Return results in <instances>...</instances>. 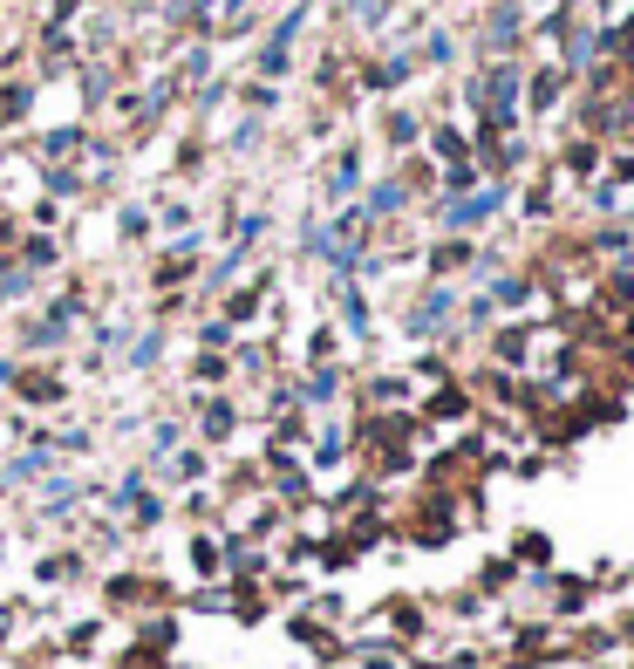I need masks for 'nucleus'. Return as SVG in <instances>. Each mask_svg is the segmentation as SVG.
Instances as JSON below:
<instances>
[{"mask_svg":"<svg viewBox=\"0 0 634 669\" xmlns=\"http://www.w3.org/2000/svg\"><path fill=\"white\" fill-rule=\"evenodd\" d=\"M628 669H634V656H628Z\"/></svg>","mask_w":634,"mask_h":669,"instance_id":"12","label":"nucleus"},{"mask_svg":"<svg viewBox=\"0 0 634 669\" xmlns=\"http://www.w3.org/2000/svg\"><path fill=\"white\" fill-rule=\"evenodd\" d=\"M307 355L328 362V355H335V328H314V335H307Z\"/></svg>","mask_w":634,"mask_h":669,"instance_id":"11","label":"nucleus"},{"mask_svg":"<svg viewBox=\"0 0 634 669\" xmlns=\"http://www.w3.org/2000/svg\"><path fill=\"white\" fill-rule=\"evenodd\" d=\"M219 567H225V560H219V540H212V533H198V540H191V574H205V581H212Z\"/></svg>","mask_w":634,"mask_h":669,"instance_id":"8","label":"nucleus"},{"mask_svg":"<svg viewBox=\"0 0 634 669\" xmlns=\"http://www.w3.org/2000/svg\"><path fill=\"white\" fill-rule=\"evenodd\" d=\"M232 424H239V410H232L225 396H219V403H212V396L198 403V431H205V437H219V444H225V437H232Z\"/></svg>","mask_w":634,"mask_h":669,"instance_id":"7","label":"nucleus"},{"mask_svg":"<svg viewBox=\"0 0 634 669\" xmlns=\"http://www.w3.org/2000/svg\"><path fill=\"white\" fill-rule=\"evenodd\" d=\"M348 663L355 669H410V656H403V642H389V635H362V642H348Z\"/></svg>","mask_w":634,"mask_h":669,"instance_id":"3","label":"nucleus"},{"mask_svg":"<svg viewBox=\"0 0 634 669\" xmlns=\"http://www.w3.org/2000/svg\"><path fill=\"white\" fill-rule=\"evenodd\" d=\"M103 601L123 608V615H137V608H171V588L150 581V574H116L110 588H103Z\"/></svg>","mask_w":634,"mask_h":669,"instance_id":"2","label":"nucleus"},{"mask_svg":"<svg viewBox=\"0 0 634 669\" xmlns=\"http://www.w3.org/2000/svg\"><path fill=\"white\" fill-rule=\"evenodd\" d=\"M375 622L389 629V642H403V649H416V642L430 635V608H423L416 594H389V601H375Z\"/></svg>","mask_w":634,"mask_h":669,"instance_id":"1","label":"nucleus"},{"mask_svg":"<svg viewBox=\"0 0 634 669\" xmlns=\"http://www.w3.org/2000/svg\"><path fill=\"white\" fill-rule=\"evenodd\" d=\"M430 267H437V274H457V267H471V246H464V239H444V246L430 253Z\"/></svg>","mask_w":634,"mask_h":669,"instance_id":"9","label":"nucleus"},{"mask_svg":"<svg viewBox=\"0 0 634 669\" xmlns=\"http://www.w3.org/2000/svg\"><path fill=\"white\" fill-rule=\"evenodd\" d=\"M430 417H471V396H464L457 383H450V390H437V396H430Z\"/></svg>","mask_w":634,"mask_h":669,"instance_id":"10","label":"nucleus"},{"mask_svg":"<svg viewBox=\"0 0 634 669\" xmlns=\"http://www.w3.org/2000/svg\"><path fill=\"white\" fill-rule=\"evenodd\" d=\"M512 560H519L525 574H553V540H546V533H532V526H525L519 540H512Z\"/></svg>","mask_w":634,"mask_h":669,"instance_id":"4","label":"nucleus"},{"mask_svg":"<svg viewBox=\"0 0 634 669\" xmlns=\"http://www.w3.org/2000/svg\"><path fill=\"white\" fill-rule=\"evenodd\" d=\"M512 581H519V560H512V553H498V560L478 567V581H471V588H478V594H512Z\"/></svg>","mask_w":634,"mask_h":669,"instance_id":"6","label":"nucleus"},{"mask_svg":"<svg viewBox=\"0 0 634 669\" xmlns=\"http://www.w3.org/2000/svg\"><path fill=\"white\" fill-rule=\"evenodd\" d=\"M75 574H82V553H41V560H35V581H41V588H69Z\"/></svg>","mask_w":634,"mask_h":669,"instance_id":"5","label":"nucleus"}]
</instances>
